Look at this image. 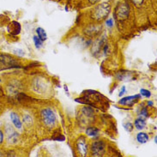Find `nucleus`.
<instances>
[{"label":"nucleus","mask_w":157,"mask_h":157,"mask_svg":"<svg viewBox=\"0 0 157 157\" xmlns=\"http://www.w3.org/2000/svg\"><path fill=\"white\" fill-rule=\"evenodd\" d=\"M110 10L111 6L108 3L100 4L96 8L94 9V12L93 14L94 18L97 21H101L109 15Z\"/></svg>","instance_id":"obj_1"},{"label":"nucleus","mask_w":157,"mask_h":157,"mask_svg":"<svg viewBox=\"0 0 157 157\" xmlns=\"http://www.w3.org/2000/svg\"><path fill=\"white\" fill-rule=\"evenodd\" d=\"M41 119H42L43 123L47 125V127H52L54 126L56 122V117L54 113L49 109V108H45L41 111L40 113Z\"/></svg>","instance_id":"obj_2"},{"label":"nucleus","mask_w":157,"mask_h":157,"mask_svg":"<svg viewBox=\"0 0 157 157\" xmlns=\"http://www.w3.org/2000/svg\"><path fill=\"white\" fill-rule=\"evenodd\" d=\"M130 8L125 3H119L115 9V17L119 21H124L129 17Z\"/></svg>","instance_id":"obj_3"},{"label":"nucleus","mask_w":157,"mask_h":157,"mask_svg":"<svg viewBox=\"0 0 157 157\" xmlns=\"http://www.w3.org/2000/svg\"><path fill=\"white\" fill-rule=\"evenodd\" d=\"M106 145L102 141H94L92 144V153L94 156H102L105 153Z\"/></svg>","instance_id":"obj_4"},{"label":"nucleus","mask_w":157,"mask_h":157,"mask_svg":"<svg viewBox=\"0 0 157 157\" xmlns=\"http://www.w3.org/2000/svg\"><path fill=\"white\" fill-rule=\"evenodd\" d=\"M140 99L141 94H135V95H132V96H126V97L122 98L119 101V104L124 105V106H132L134 103H136Z\"/></svg>","instance_id":"obj_5"},{"label":"nucleus","mask_w":157,"mask_h":157,"mask_svg":"<svg viewBox=\"0 0 157 157\" xmlns=\"http://www.w3.org/2000/svg\"><path fill=\"white\" fill-rule=\"evenodd\" d=\"M77 150L78 152L81 154L82 156H85L87 155V151H88V148H87V144L85 143V140L83 137H81L78 139L77 143Z\"/></svg>","instance_id":"obj_6"},{"label":"nucleus","mask_w":157,"mask_h":157,"mask_svg":"<svg viewBox=\"0 0 157 157\" xmlns=\"http://www.w3.org/2000/svg\"><path fill=\"white\" fill-rule=\"evenodd\" d=\"M6 134H7V139H8L9 143H11V144H16L17 142V133L14 130H13L12 128L8 127L6 128Z\"/></svg>","instance_id":"obj_7"},{"label":"nucleus","mask_w":157,"mask_h":157,"mask_svg":"<svg viewBox=\"0 0 157 157\" xmlns=\"http://www.w3.org/2000/svg\"><path fill=\"white\" fill-rule=\"evenodd\" d=\"M10 119L12 121L13 124L15 125V127H17V129H21V122L18 115L16 113H10Z\"/></svg>","instance_id":"obj_8"},{"label":"nucleus","mask_w":157,"mask_h":157,"mask_svg":"<svg viewBox=\"0 0 157 157\" xmlns=\"http://www.w3.org/2000/svg\"><path fill=\"white\" fill-rule=\"evenodd\" d=\"M99 129L96 127H93V126H90L86 129V134L89 136H92V137H95L99 135Z\"/></svg>","instance_id":"obj_9"},{"label":"nucleus","mask_w":157,"mask_h":157,"mask_svg":"<svg viewBox=\"0 0 157 157\" xmlns=\"http://www.w3.org/2000/svg\"><path fill=\"white\" fill-rule=\"evenodd\" d=\"M136 140L140 144H145L149 141V136L144 132H139L136 135Z\"/></svg>","instance_id":"obj_10"},{"label":"nucleus","mask_w":157,"mask_h":157,"mask_svg":"<svg viewBox=\"0 0 157 157\" xmlns=\"http://www.w3.org/2000/svg\"><path fill=\"white\" fill-rule=\"evenodd\" d=\"M146 126V123H145V119H137L135 120V127L137 129V130H143L144 129V127Z\"/></svg>","instance_id":"obj_11"},{"label":"nucleus","mask_w":157,"mask_h":157,"mask_svg":"<svg viewBox=\"0 0 157 157\" xmlns=\"http://www.w3.org/2000/svg\"><path fill=\"white\" fill-rule=\"evenodd\" d=\"M36 33H37V34H38V37L42 41H44V40H46L47 39V33H46V31L43 29L42 28H38L37 29H36Z\"/></svg>","instance_id":"obj_12"},{"label":"nucleus","mask_w":157,"mask_h":157,"mask_svg":"<svg viewBox=\"0 0 157 157\" xmlns=\"http://www.w3.org/2000/svg\"><path fill=\"white\" fill-rule=\"evenodd\" d=\"M34 38V44H35V47H37V48H40V47H42V40H40V39L37 37V36H34L33 37Z\"/></svg>","instance_id":"obj_13"},{"label":"nucleus","mask_w":157,"mask_h":157,"mask_svg":"<svg viewBox=\"0 0 157 157\" xmlns=\"http://www.w3.org/2000/svg\"><path fill=\"white\" fill-rule=\"evenodd\" d=\"M147 117H148V112H147V108L145 107V108H144L143 110L141 111L140 114H139V118L140 119H145Z\"/></svg>","instance_id":"obj_14"},{"label":"nucleus","mask_w":157,"mask_h":157,"mask_svg":"<svg viewBox=\"0 0 157 157\" xmlns=\"http://www.w3.org/2000/svg\"><path fill=\"white\" fill-rule=\"evenodd\" d=\"M140 94L144 95V96H145V97L149 98V97H150V95H151V93H150V91L147 90V89H140Z\"/></svg>","instance_id":"obj_15"},{"label":"nucleus","mask_w":157,"mask_h":157,"mask_svg":"<svg viewBox=\"0 0 157 157\" xmlns=\"http://www.w3.org/2000/svg\"><path fill=\"white\" fill-rule=\"evenodd\" d=\"M123 126L125 129V131H127V132H132V130H133V124L132 123H130V122H127L126 124H124Z\"/></svg>","instance_id":"obj_16"},{"label":"nucleus","mask_w":157,"mask_h":157,"mask_svg":"<svg viewBox=\"0 0 157 157\" xmlns=\"http://www.w3.org/2000/svg\"><path fill=\"white\" fill-rule=\"evenodd\" d=\"M131 1L137 7H140L141 5L143 4V3H144V0H131Z\"/></svg>","instance_id":"obj_17"},{"label":"nucleus","mask_w":157,"mask_h":157,"mask_svg":"<svg viewBox=\"0 0 157 157\" xmlns=\"http://www.w3.org/2000/svg\"><path fill=\"white\" fill-rule=\"evenodd\" d=\"M106 26H108L109 28H112L113 26V20L112 18H109V19H107L106 21Z\"/></svg>","instance_id":"obj_18"},{"label":"nucleus","mask_w":157,"mask_h":157,"mask_svg":"<svg viewBox=\"0 0 157 157\" xmlns=\"http://www.w3.org/2000/svg\"><path fill=\"white\" fill-rule=\"evenodd\" d=\"M124 92H125V87H124V86H123V87H122V89H121V91H120L119 94V96H122L124 94Z\"/></svg>","instance_id":"obj_19"},{"label":"nucleus","mask_w":157,"mask_h":157,"mask_svg":"<svg viewBox=\"0 0 157 157\" xmlns=\"http://www.w3.org/2000/svg\"><path fill=\"white\" fill-rule=\"evenodd\" d=\"M3 137H4V136H3V132H0V144H1L2 142H3Z\"/></svg>","instance_id":"obj_20"},{"label":"nucleus","mask_w":157,"mask_h":157,"mask_svg":"<svg viewBox=\"0 0 157 157\" xmlns=\"http://www.w3.org/2000/svg\"><path fill=\"white\" fill-rule=\"evenodd\" d=\"M89 3L90 4H95V3H97V2H99L100 0H89Z\"/></svg>","instance_id":"obj_21"},{"label":"nucleus","mask_w":157,"mask_h":157,"mask_svg":"<svg viewBox=\"0 0 157 157\" xmlns=\"http://www.w3.org/2000/svg\"><path fill=\"white\" fill-rule=\"evenodd\" d=\"M148 106H153V102L149 101V103H148Z\"/></svg>","instance_id":"obj_22"}]
</instances>
